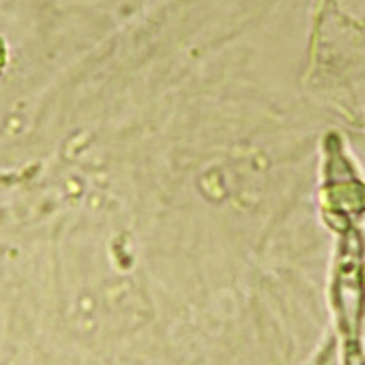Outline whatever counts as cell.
Masks as SVG:
<instances>
[{
    "mask_svg": "<svg viewBox=\"0 0 365 365\" xmlns=\"http://www.w3.org/2000/svg\"><path fill=\"white\" fill-rule=\"evenodd\" d=\"M333 307L344 341H359L365 309V260L363 239L350 227L339 245L333 272Z\"/></svg>",
    "mask_w": 365,
    "mask_h": 365,
    "instance_id": "1",
    "label": "cell"
},
{
    "mask_svg": "<svg viewBox=\"0 0 365 365\" xmlns=\"http://www.w3.org/2000/svg\"><path fill=\"white\" fill-rule=\"evenodd\" d=\"M322 208L330 227L346 235L352 227V219L365 212V184L356 175L326 182L322 188Z\"/></svg>",
    "mask_w": 365,
    "mask_h": 365,
    "instance_id": "2",
    "label": "cell"
},
{
    "mask_svg": "<svg viewBox=\"0 0 365 365\" xmlns=\"http://www.w3.org/2000/svg\"><path fill=\"white\" fill-rule=\"evenodd\" d=\"M346 365H365V356L359 348V341L346 344Z\"/></svg>",
    "mask_w": 365,
    "mask_h": 365,
    "instance_id": "3",
    "label": "cell"
}]
</instances>
